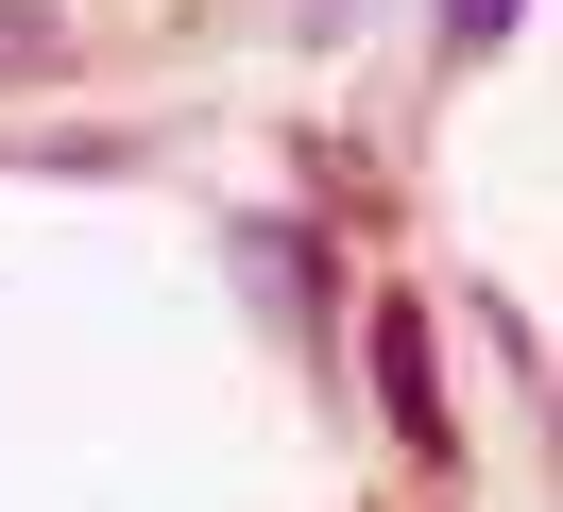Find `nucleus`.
I'll return each mask as SVG.
<instances>
[{"label": "nucleus", "mask_w": 563, "mask_h": 512, "mask_svg": "<svg viewBox=\"0 0 563 512\" xmlns=\"http://www.w3.org/2000/svg\"><path fill=\"white\" fill-rule=\"evenodd\" d=\"M444 18H461V34H495V18H512V0H444Z\"/></svg>", "instance_id": "obj_2"}, {"label": "nucleus", "mask_w": 563, "mask_h": 512, "mask_svg": "<svg viewBox=\"0 0 563 512\" xmlns=\"http://www.w3.org/2000/svg\"><path fill=\"white\" fill-rule=\"evenodd\" d=\"M52 68V0H0V86H35Z\"/></svg>", "instance_id": "obj_1"}]
</instances>
